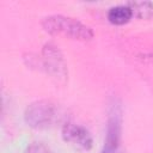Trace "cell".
<instances>
[{"mask_svg": "<svg viewBox=\"0 0 153 153\" xmlns=\"http://www.w3.org/2000/svg\"><path fill=\"white\" fill-rule=\"evenodd\" d=\"M42 26L51 35H62L71 39L87 41L93 37V31L81 22L66 16H49L43 19Z\"/></svg>", "mask_w": 153, "mask_h": 153, "instance_id": "6da1fadb", "label": "cell"}, {"mask_svg": "<svg viewBox=\"0 0 153 153\" xmlns=\"http://www.w3.org/2000/svg\"><path fill=\"white\" fill-rule=\"evenodd\" d=\"M24 120L31 128L48 129L60 122L61 111L59 106L50 100H36L26 108Z\"/></svg>", "mask_w": 153, "mask_h": 153, "instance_id": "7a4b0ae2", "label": "cell"}, {"mask_svg": "<svg viewBox=\"0 0 153 153\" xmlns=\"http://www.w3.org/2000/svg\"><path fill=\"white\" fill-rule=\"evenodd\" d=\"M122 130V110L118 103L114 102L109 109L106 135L100 153H116L120 146Z\"/></svg>", "mask_w": 153, "mask_h": 153, "instance_id": "3957f363", "label": "cell"}, {"mask_svg": "<svg viewBox=\"0 0 153 153\" xmlns=\"http://www.w3.org/2000/svg\"><path fill=\"white\" fill-rule=\"evenodd\" d=\"M62 137L66 142L73 145L74 147L82 149V151H88L92 147L93 140L90 134V131L80 126L75 124L72 122H66L62 127Z\"/></svg>", "mask_w": 153, "mask_h": 153, "instance_id": "277c9868", "label": "cell"}, {"mask_svg": "<svg viewBox=\"0 0 153 153\" xmlns=\"http://www.w3.org/2000/svg\"><path fill=\"white\" fill-rule=\"evenodd\" d=\"M43 55H44V63L47 66V69L57 76H65L66 75V67L63 63V59L59 49H56L53 44H47L43 48Z\"/></svg>", "mask_w": 153, "mask_h": 153, "instance_id": "5b68a950", "label": "cell"}, {"mask_svg": "<svg viewBox=\"0 0 153 153\" xmlns=\"http://www.w3.org/2000/svg\"><path fill=\"white\" fill-rule=\"evenodd\" d=\"M133 17V11L128 5H118L109 8L108 11V19L110 23L116 25L126 24Z\"/></svg>", "mask_w": 153, "mask_h": 153, "instance_id": "8992f818", "label": "cell"}, {"mask_svg": "<svg viewBox=\"0 0 153 153\" xmlns=\"http://www.w3.org/2000/svg\"><path fill=\"white\" fill-rule=\"evenodd\" d=\"M128 6L133 11V16L135 14L143 19L153 18V4L151 2H129Z\"/></svg>", "mask_w": 153, "mask_h": 153, "instance_id": "52a82bcc", "label": "cell"}, {"mask_svg": "<svg viewBox=\"0 0 153 153\" xmlns=\"http://www.w3.org/2000/svg\"><path fill=\"white\" fill-rule=\"evenodd\" d=\"M25 153H53V151L45 143L39 142V141H36V142L30 143L26 147Z\"/></svg>", "mask_w": 153, "mask_h": 153, "instance_id": "ba28073f", "label": "cell"}]
</instances>
